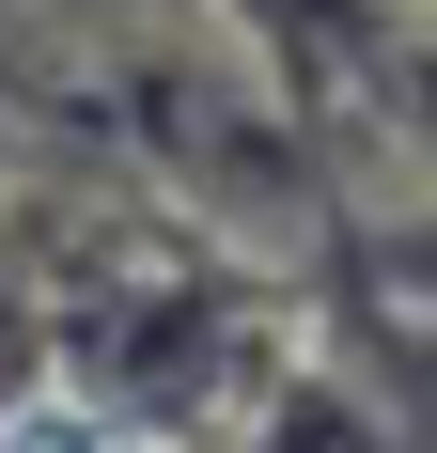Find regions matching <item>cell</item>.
Listing matches in <instances>:
<instances>
[{"label": "cell", "mask_w": 437, "mask_h": 453, "mask_svg": "<svg viewBox=\"0 0 437 453\" xmlns=\"http://www.w3.org/2000/svg\"><path fill=\"white\" fill-rule=\"evenodd\" d=\"M0 453H110V438H94L79 407H16V422H0Z\"/></svg>", "instance_id": "cell-1"}]
</instances>
